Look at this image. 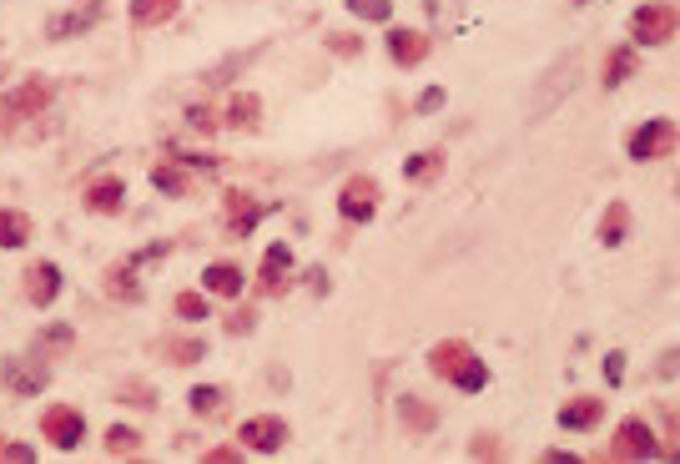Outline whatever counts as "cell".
I'll return each mask as SVG.
<instances>
[{
    "label": "cell",
    "mask_w": 680,
    "mask_h": 464,
    "mask_svg": "<svg viewBox=\"0 0 680 464\" xmlns=\"http://www.w3.org/2000/svg\"><path fill=\"white\" fill-rule=\"evenodd\" d=\"M187 404H192V414H202V419H212V414L222 409V389H217V384H197V389L187 394Z\"/></svg>",
    "instance_id": "33"
},
{
    "label": "cell",
    "mask_w": 680,
    "mask_h": 464,
    "mask_svg": "<svg viewBox=\"0 0 680 464\" xmlns=\"http://www.w3.org/2000/svg\"><path fill=\"white\" fill-rule=\"evenodd\" d=\"M252 323H257V308H237V313L227 318V333H247Z\"/></svg>",
    "instance_id": "42"
},
{
    "label": "cell",
    "mask_w": 680,
    "mask_h": 464,
    "mask_svg": "<svg viewBox=\"0 0 680 464\" xmlns=\"http://www.w3.org/2000/svg\"><path fill=\"white\" fill-rule=\"evenodd\" d=\"M167 253H172V243H147L142 253H136V258H131V268H152V263H162Z\"/></svg>",
    "instance_id": "37"
},
{
    "label": "cell",
    "mask_w": 680,
    "mask_h": 464,
    "mask_svg": "<svg viewBox=\"0 0 680 464\" xmlns=\"http://www.w3.org/2000/svg\"><path fill=\"white\" fill-rule=\"evenodd\" d=\"M665 449H660V439H655V429L645 424V419H620V429H615V439H610V459H660Z\"/></svg>",
    "instance_id": "6"
},
{
    "label": "cell",
    "mask_w": 680,
    "mask_h": 464,
    "mask_svg": "<svg viewBox=\"0 0 680 464\" xmlns=\"http://www.w3.org/2000/svg\"><path fill=\"white\" fill-rule=\"evenodd\" d=\"M600 419H605V399H595V394H580V399L560 404V429H570V434H590Z\"/></svg>",
    "instance_id": "13"
},
{
    "label": "cell",
    "mask_w": 680,
    "mask_h": 464,
    "mask_svg": "<svg viewBox=\"0 0 680 464\" xmlns=\"http://www.w3.org/2000/svg\"><path fill=\"white\" fill-rule=\"evenodd\" d=\"M106 298H116V303H142V283H136V268H131V263L106 268Z\"/></svg>",
    "instance_id": "23"
},
{
    "label": "cell",
    "mask_w": 680,
    "mask_h": 464,
    "mask_svg": "<svg viewBox=\"0 0 680 464\" xmlns=\"http://www.w3.org/2000/svg\"><path fill=\"white\" fill-rule=\"evenodd\" d=\"M0 384H6L16 399H41V389L51 384L46 379V359L36 354V359H6L0 364Z\"/></svg>",
    "instance_id": "10"
},
{
    "label": "cell",
    "mask_w": 680,
    "mask_h": 464,
    "mask_svg": "<svg viewBox=\"0 0 680 464\" xmlns=\"http://www.w3.org/2000/svg\"><path fill=\"white\" fill-rule=\"evenodd\" d=\"M388 56L398 66H419V61H429V36L414 31V26H393L388 31Z\"/></svg>",
    "instance_id": "15"
},
{
    "label": "cell",
    "mask_w": 680,
    "mask_h": 464,
    "mask_svg": "<svg viewBox=\"0 0 680 464\" xmlns=\"http://www.w3.org/2000/svg\"><path fill=\"white\" fill-rule=\"evenodd\" d=\"M142 449V434H136L131 424H111L106 429V454H136Z\"/></svg>",
    "instance_id": "32"
},
{
    "label": "cell",
    "mask_w": 680,
    "mask_h": 464,
    "mask_svg": "<svg viewBox=\"0 0 680 464\" xmlns=\"http://www.w3.org/2000/svg\"><path fill=\"white\" fill-rule=\"evenodd\" d=\"M116 399H126V404H152V389H147V384H121Z\"/></svg>",
    "instance_id": "40"
},
{
    "label": "cell",
    "mask_w": 680,
    "mask_h": 464,
    "mask_svg": "<svg viewBox=\"0 0 680 464\" xmlns=\"http://www.w3.org/2000/svg\"><path fill=\"white\" fill-rule=\"evenodd\" d=\"M217 122H222V116H217V111H212L207 101L187 111V127H192V132H202V137H212V132H217Z\"/></svg>",
    "instance_id": "34"
},
{
    "label": "cell",
    "mask_w": 680,
    "mask_h": 464,
    "mask_svg": "<svg viewBox=\"0 0 680 464\" xmlns=\"http://www.w3.org/2000/svg\"><path fill=\"white\" fill-rule=\"evenodd\" d=\"M257 122H262V101H257L252 91H232V96H227V127L257 132Z\"/></svg>",
    "instance_id": "21"
},
{
    "label": "cell",
    "mask_w": 680,
    "mask_h": 464,
    "mask_svg": "<svg viewBox=\"0 0 680 464\" xmlns=\"http://www.w3.org/2000/svg\"><path fill=\"white\" fill-rule=\"evenodd\" d=\"M152 187L167 192V197H187V192H192V182H187L182 167H152Z\"/></svg>",
    "instance_id": "30"
},
{
    "label": "cell",
    "mask_w": 680,
    "mask_h": 464,
    "mask_svg": "<svg viewBox=\"0 0 680 464\" xmlns=\"http://www.w3.org/2000/svg\"><path fill=\"white\" fill-rule=\"evenodd\" d=\"M288 434H293V429H288L278 414H257V419H242L237 444L252 449V454H278V449L288 444Z\"/></svg>",
    "instance_id": "9"
},
{
    "label": "cell",
    "mask_w": 680,
    "mask_h": 464,
    "mask_svg": "<svg viewBox=\"0 0 680 464\" xmlns=\"http://www.w3.org/2000/svg\"><path fill=\"white\" fill-rule=\"evenodd\" d=\"M202 459H207V464H232V459H242V444H237V449H227V444H217V449H207Z\"/></svg>",
    "instance_id": "43"
},
{
    "label": "cell",
    "mask_w": 680,
    "mask_h": 464,
    "mask_svg": "<svg viewBox=\"0 0 680 464\" xmlns=\"http://www.w3.org/2000/svg\"><path fill=\"white\" fill-rule=\"evenodd\" d=\"M474 454H499V439H489V434H474V444H469Z\"/></svg>",
    "instance_id": "45"
},
{
    "label": "cell",
    "mask_w": 680,
    "mask_h": 464,
    "mask_svg": "<svg viewBox=\"0 0 680 464\" xmlns=\"http://www.w3.org/2000/svg\"><path fill=\"white\" fill-rule=\"evenodd\" d=\"M0 459H11V464H31V459H36V449H31V444H11V439H6V444H0Z\"/></svg>",
    "instance_id": "38"
},
{
    "label": "cell",
    "mask_w": 680,
    "mask_h": 464,
    "mask_svg": "<svg viewBox=\"0 0 680 464\" xmlns=\"http://www.w3.org/2000/svg\"><path fill=\"white\" fill-rule=\"evenodd\" d=\"M670 36H675V6L655 0V6L630 11V46H665Z\"/></svg>",
    "instance_id": "4"
},
{
    "label": "cell",
    "mask_w": 680,
    "mask_h": 464,
    "mask_svg": "<svg viewBox=\"0 0 680 464\" xmlns=\"http://www.w3.org/2000/svg\"><path fill=\"white\" fill-rule=\"evenodd\" d=\"M71 343H76V328L71 323H51L36 343V354H71Z\"/></svg>",
    "instance_id": "29"
},
{
    "label": "cell",
    "mask_w": 680,
    "mask_h": 464,
    "mask_svg": "<svg viewBox=\"0 0 680 464\" xmlns=\"http://www.w3.org/2000/svg\"><path fill=\"white\" fill-rule=\"evenodd\" d=\"M177 11H182V0H131V6H126L131 26H142V31H152V26H167Z\"/></svg>",
    "instance_id": "18"
},
{
    "label": "cell",
    "mask_w": 680,
    "mask_h": 464,
    "mask_svg": "<svg viewBox=\"0 0 680 464\" xmlns=\"http://www.w3.org/2000/svg\"><path fill=\"white\" fill-rule=\"evenodd\" d=\"M41 434H46L51 449L71 454V449H81V439H86V414H81L76 404H46V409H41Z\"/></svg>",
    "instance_id": "3"
},
{
    "label": "cell",
    "mask_w": 680,
    "mask_h": 464,
    "mask_svg": "<svg viewBox=\"0 0 680 464\" xmlns=\"http://www.w3.org/2000/svg\"><path fill=\"white\" fill-rule=\"evenodd\" d=\"M403 177L414 182V187H429L434 177H444V152H414V157H403Z\"/></svg>",
    "instance_id": "22"
},
{
    "label": "cell",
    "mask_w": 680,
    "mask_h": 464,
    "mask_svg": "<svg viewBox=\"0 0 680 464\" xmlns=\"http://www.w3.org/2000/svg\"><path fill=\"white\" fill-rule=\"evenodd\" d=\"M575 81H580V56L570 51V56H560L550 71H544V81L534 86V101H529V122H544L570 91H575Z\"/></svg>",
    "instance_id": "2"
},
{
    "label": "cell",
    "mask_w": 680,
    "mask_h": 464,
    "mask_svg": "<svg viewBox=\"0 0 680 464\" xmlns=\"http://www.w3.org/2000/svg\"><path fill=\"white\" fill-rule=\"evenodd\" d=\"M0 76H6V56H0Z\"/></svg>",
    "instance_id": "47"
},
{
    "label": "cell",
    "mask_w": 680,
    "mask_h": 464,
    "mask_svg": "<svg viewBox=\"0 0 680 464\" xmlns=\"http://www.w3.org/2000/svg\"><path fill=\"white\" fill-rule=\"evenodd\" d=\"M429 369H434L439 379H449L459 394H484V389H489V364L474 354L464 338L434 343V348H429Z\"/></svg>",
    "instance_id": "1"
},
{
    "label": "cell",
    "mask_w": 680,
    "mask_h": 464,
    "mask_svg": "<svg viewBox=\"0 0 680 464\" xmlns=\"http://www.w3.org/2000/svg\"><path fill=\"white\" fill-rule=\"evenodd\" d=\"M157 348L167 364H202L207 359V338H162Z\"/></svg>",
    "instance_id": "25"
},
{
    "label": "cell",
    "mask_w": 680,
    "mask_h": 464,
    "mask_svg": "<svg viewBox=\"0 0 680 464\" xmlns=\"http://www.w3.org/2000/svg\"><path fill=\"white\" fill-rule=\"evenodd\" d=\"M81 202H86L96 217H111V212H121V202H126V182H121V177H96Z\"/></svg>",
    "instance_id": "17"
},
{
    "label": "cell",
    "mask_w": 680,
    "mask_h": 464,
    "mask_svg": "<svg viewBox=\"0 0 680 464\" xmlns=\"http://www.w3.org/2000/svg\"><path fill=\"white\" fill-rule=\"evenodd\" d=\"M600 374H605V389H620V384H625V354H620V348H610V354H605Z\"/></svg>",
    "instance_id": "35"
},
{
    "label": "cell",
    "mask_w": 680,
    "mask_h": 464,
    "mask_svg": "<svg viewBox=\"0 0 680 464\" xmlns=\"http://www.w3.org/2000/svg\"><path fill=\"white\" fill-rule=\"evenodd\" d=\"M257 222H262V202L252 192H227V232L232 238H247Z\"/></svg>",
    "instance_id": "16"
},
{
    "label": "cell",
    "mask_w": 680,
    "mask_h": 464,
    "mask_svg": "<svg viewBox=\"0 0 680 464\" xmlns=\"http://www.w3.org/2000/svg\"><path fill=\"white\" fill-rule=\"evenodd\" d=\"M660 379H675V348H670V354H660Z\"/></svg>",
    "instance_id": "46"
},
{
    "label": "cell",
    "mask_w": 680,
    "mask_h": 464,
    "mask_svg": "<svg viewBox=\"0 0 680 464\" xmlns=\"http://www.w3.org/2000/svg\"><path fill=\"white\" fill-rule=\"evenodd\" d=\"M293 268H298V253H293L288 243H272V248L262 253V273H257V288H262L267 298L288 293V288H293Z\"/></svg>",
    "instance_id": "11"
},
{
    "label": "cell",
    "mask_w": 680,
    "mask_h": 464,
    "mask_svg": "<svg viewBox=\"0 0 680 464\" xmlns=\"http://www.w3.org/2000/svg\"><path fill=\"white\" fill-rule=\"evenodd\" d=\"M308 288H313V293L323 298V293L333 288V278H328V268H313V273H308Z\"/></svg>",
    "instance_id": "44"
},
{
    "label": "cell",
    "mask_w": 680,
    "mask_h": 464,
    "mask_svg": "<svg viewBox=\"0 0 680 464\" xmlns=\"http://www.w3.org/2000/svg\"><path fill=\"white\" fill-rule=\"evenodd\" d=\"M96 11H101V6H91L86 16H81V11H61V16H56V21L46 26V36H51V41H66V36H76V31H86V26L96 21Z\"/></svg>",
    "instance_id": "27"
},
{
    "label": "cell",
    "mask_w": 680,
    "mask_h": 464,
    "mask_svg": "<svg viewBox=\"0 0 680 464\" xmlns=\"http://www.w3.org/2000/svg\"><path fill=\"white\" fill-rule=\"evenodd\" d=\"M635 71H640V46H630V41H625V46H610V51H605V66H600V86L615 91V86H625Z\"/></svg>",
    "instance_id": "14"
},
{
    "label": "cell",
    "mask_w": 680,
    "mask_h": 464,
    "mask_svg": "<svg viewBox=\"0 0 680 464\" xmlns=\"http://www.w3.org/2000/svg\"><path fill=\"white\" fill-rule=\"evenodd\" d=\"M625 152H630L635 162H655V157L675 152V122H670V116H650V122H640V127L630 132Z\"/></svg>",
    "instance_id": "7"
},
{
    "label": "cell",
    "mask_w": 680,
    "mask_h": 464,
    "mask_svg": "<svg viewBox=\"0 0 680 464\" xmlns=\"http://www.w3.org/2000/svg\"><path fill=\"white\" fill-rule=\"evenodd\" d=\"M328 51H338V56H358V51H363V41H358V36H328Z\"/></svg>",
    "instance_id": "41"
},
{
    "label": "cell",
    "mask_w": 680,
    "mask_h": 464,
    "mask_svg": "<svg viewBox=\"0 0 680 464\" xmlns=\"http://www.w3.org/2000/svg\"><path fill=\"white\" fill-rule=\"evenodd\" d=\"M348 16L373 21V26H388V21H393V0H348Z\"/></svg>",
    "instance_id": "31"
},
{
    "label": "cell",
    "mask_w": 680,
    "mask_h": 464,
    "mask_svg": "<svg viewBox=\"0 0 680 464\" xmlns=\"http://www.w3.org/2000/svg\"><path fill=\"white\" fill-rule=\"evenodd\" d=\"M31 232H36L31 212H21V207H0V248H11V253L26 248Z\"/></svg>",
    "instance_id": "20"
},
{
    "label": "cell",
    "mask_w": 680,
    "mask_h": 464,
    "mask_svg": "<svg viewBox=\"0 0 680 464\" xmlns=\"http://www.w3.org/2000/svg\"><path fill=\"white\" fill-rule=\"evenodd\" d=\"M51 81L46 76H26L16 91H6V96H0V116H6V122H16V116H36V111H46L51 106ZM6 122H0V127H6Z\"/></svg>",
    "instance_id": "8"
},
{
    "label": "cell",
    "mask_w": 680,
    "mask_h": 464,
    "mask_svg": "<svg viewBox=\"0 0 680 464\" xmlns=\"http://www.w3.org/2000/svg\"><path fill=\"white\" fill-rule=\"evenodd\" d=\"M575 6H590V0H575Z\"/></svg>",
    "instance_id": "48"
},
{
    "label": "cell",
    "mask_w": 680,
    "mask_h": 464,
    "mask_svg": "<svg viewBox=\"0 0 680 464\" xmlns=\"http://www.w3.org/2000/svg\"><path fill=\"white\" fill-rule=\"evenodd\" d=\"M247 61H252V56H232V61H227V66H217V71H212L207 81H212V86H222V81H232V76H237V71H242Z\"/></svg>",
    "instance_id": "39"
},
{
    "label": "cell",
    "mask_w": 680,
    "mask_h": 464,
    "mask_svg": "<svg viewBox=\"0 0 680 464\" xmlns=\"http://www.w3.org/2000/svg\"><path fill=\"white\" fill-rule=\"evenodd\" d=\"M172 308H177V318H182V323H207V318H212V303H207L202 293H192V288H187V293H177V298H172Z\"/></svg>",
    "instance_id": "28"
},
{
    "label": "cell",
    "mask_w": 680,
    "mask_h": 464,
    "mask_svg": "<svg viewBox=\"0 0 680 464\" xmlns=\"http://www.w3.org/2000/svg\"><path fill=\"white\" fill-rule=\"evenodd\" d=\"M21 288H26V303H36V308H51V303L61 298V268H56L51 258H36V263L26 268Z\"/></svg>",
    "instance_id": "12"
},
{
    "label": "cell",
    "mask_w": 680,
    "mask_h": 464,
    "mask_svg": "<svg viewBox=\"0 0 680 464\" xmlns=\"http://www.w3.org/2000/svg\"><path fill=\"white\" fill-rule=\"evenodd\" d=\"M242 268L237 263H212V268H202V288L212 293V298H242Z\"/></svg>",
    "instance_id": "19"
},
{
    "label": "cell",
    "mask_w": 680,
    "mask_h": 464,
    "mask_svg": "<svg viewBox=\"0 0 680 464\" xmlns=\"http://www.w3.org/2000/svg\"><path fill=\"white\" fill-rule=\"evenodd\" d=\"M378 202H383V192H378L373 177H348L343 192H338V217L353 222V227H363V222L378 217Z\"/></svg>",
    "instance_id": "5"
},
{
    "label": "cell",
    "mask_w": 680,
    "mask_h": 464,
    "mask_svg": "<svg viewBox=\"0 0 680 464\" xmlns=\"http://www.w3.org/2000/svg\"><path fill=\"white\" fill-rule=\"evenodd\" d=\"M398 414H403V424L414 429V434H429V429H434V409H429L424 399H414V394L398 399Z\"/></svg>",
    "instance_id": "26"
},
{
    "label": "cell",
    "mask_w": 680,
    "mask_h": 464,
    "mask_svg": "<svg viewBox=\"0 0 680 464\" xmlns=\"http://www.w3.org/2000/svg\"><path fill=\"white\" fill-rule=\"evenodd\" d=\"M625 238H630V207H625V202H610L605 217H600V243H605V248H620Z\"/></svg>",
    "instance_id": "24"
},
{
    "label": "cell",
    "mask_w": 680,
    "mask_h": 464,
    "mask_svg": "<svg viewBox=\"0 0 680 464\" xmlns=\"http://www.w3.org/2000/svg\"><path fill=\"white\" fill-rule=\"evenodd\" d=\"M444 96H449L444 86H429V91H419V101H414V111H419V116H434V111L444 106Z\"/></svg>",
    "instance_id": "36"
},
{
    "label": "cell",
    "mask_w": 680,
    "mask_h": 464,
    "mask_svg": "<svg viewBox=\"0 0 680 464\" xmlns=\"http://www.w3.org/2000/svg\"><path fill=\"white\" fill-rule=\"evenodd\" d=\"M0 444H6V439H0Z\"/></svg>",
    "instance_id": "49"
}]
</instances>
